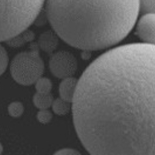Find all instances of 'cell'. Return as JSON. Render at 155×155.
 I'll return each instance as SVG.
<instances>
[{
    "label": "cell",
    "instance_id": "9",
    "mask_svg": "<svg viewBox=\"0 0 155 155\" xmlns=\"http://www.w3.org/2000/svg\"><path fill=\"white\" fill-rule=\"evenodd\" d=\"M33 101L36 107L40 110H42L48 109L52 106L54 100L51 93L43 94L36 92L33 97Z\"/></svg>",
    "mask_w": 155,
    "mask_h": 155
},
{
    "label": "cell",
    "instance_id": "12",
    "mask_svg": "<svg viewBox=\"0 0 155 155\" xmlns=\"http://www.w3.org/2000/svg\"><path fill=\"white\" fill-rule=\"evenodd\" d=\"M35 88L37 92L49 94L52 90V85L51 80L46 78H39L35 83Z\"/></svg>",
    "mask_w": 155,
    "mask_h": 155
},
{
    "label": "cell",
    "instance_id": "1",
    "mask_svg": "<svg viewBox=\"0 0 155 155\" xmlns=\"http://www.w3.org/2000/svg\"><path fill=\"white\" fill-rule=\"evenodd\" d=\"M78 138L91 155H155V45L134 43L95 59L72 103Z\"/></svg>",
    "mask_w": 155,
    "mask_h": 155
},
{
    "label": "cell",
    "instance_id": "17",
    "mask_svg": "<svg viewBox=\"0 0 155 155\" xmlns=\"http://www.w3.org/2000/svg\"><path fill=\"white\" fill-rule=\"evenodd\" d=\"M55 155H78L80 153L76 150L71 148H64L58 150L55 153Z\"/></svg>",
    "mask_w": 155,
    "mask_h": 155
},
{
    "label": "cell",
    "instance_id": "10",
    "mask_svg": "<svg viewBox=\"0 0 155 155\" xmlns=\"http://www.w3.org/2000/svg\"><path fill=\"white\" fill-rule=\"evenodd\" d=\"M35 38L34 34L31 31H24L18 35L8 40L7 44L11 47L14 48H17L21 47L26 42H30L32 41Z\"/></svg>",
    "mask_w": 155,
    "mask_h": 155
},
{
    "label": "cell",
    "instance_id": "4",
    "mask_svg": "<svg viewBox=\"0 0 155 155\" xmlns=\"http://www.w3.org/2000/svg\"><path fill=\"white\" fill-rule=\"evenodd\" d=\"M10 71L12 78L19 84L30 85L35 83L44 71L38 45L33 43L29 51L16 55L11 62Z\"/></svg>",
    "mask_w": 155,
    "mask_h": 155
},
{
    "label": "cell",
    "instance_id": "13",
    "mask_svg": "<svg viewBox=\"0 0 155 155\" xmlns=\"http://www.w3.org/2000/svg\"><path fill=\"white\" fill-rule=\"evenodd\" d=\"M140 12L142 15L155 14V0H140Z\"/></svg>",
    "mask_w": 155,
    "mask_h": 155
},
{
    "label": "cell",
    "instance_id": "3",
    "mask_svg": "<svg viewBox=\"0 0 155 155\" xmlns=\"http://www.w3.org/2000/svg\"><path fill=\"white\" fill-rule=\"evenodd\" d=\"M46 0H1V41H7L35 21Z\"/></svg>",
    "mask_w": 155,
    "mask_h": 155
},
{
    "label": "cell",
    "instance_id": "7",
    "mask_svg": "<svg viewBox=\"0 0 155 155\" xmlns=\"http://www.w3.org/2000/svg\"><path fill=\"white\" fill-rule=\"evenodd\" d=\"M78 81L73 77L65 78L59 85L60 97L64 100L73 103L78 87Z\"/></svg>",
    "mask_w": 155,
    "mask_h": 155
},
{
    "label": "cell",
    "instance_id": "2",
    "mask_svg": "<svg viewBox=\"0 0 155 155\" xmlns=\"http://www.w3.org/2000/svg\"><path fill=\"white\" fill-rule=\"evenodd\" d=\"M46 13L58 35L83 51L110 47L134 28L140 0H46Z\"/></svg>",
    "mask_w": 155,
    "mask_h": 155
},
{
    "label": "cell",
    "instance_id": "6",
    "mask_svg": "<svg viewBox=\"0 0 155 155\" xmlns=\"http://www.w3.org/2000/svg\"><path fill=\"white\" fill-rule=\"evenodd\" d=\"M136 31L145 43L155 45V14L142 15L137 23Z\"/></svg>",
    "mask_w": 155,
    "mask_h": 155
},
{
    "label": "cell",
    "instance_id": "14",
    "mask_svg": "<svg viewBox=\"0 0 155 155\" xmlns=\"http://www.w3.org/2000/svg\"><path fill=\"white\" fill-rule=\"evenodd\" d=\"M9 114L13 117H19L23 113L24 107L19 102H14L8 107Z\"/></svg>",
    "mask_w": 155,
    "mask_h": 155
},
{
    "label": "cell",
    "instance_id": "15",
    "mask_svg": "<svg viewBox=\"0 0 155 155\" xmlns=\"http://www.w3.org/2000/svg\"><path fill=\"white\" fill-rule=\"evenodd\" d=\"M0 52V73L2 74L7 68L9 59L7 52L2 46L1 47Z\"/></svg>",
    "mask_w": 155,
    "mask_h": 155
},
{
    "label": "cell",
    "instance_id": "16",
    "mask_svg": "<svg viewBox=\"0 0 155 155\" xmlns=\"http://www.w3.org/2000/svg\"><path fill=\"white\" fill-rule=\"evenodd\" d=\"M37 117L40 123L46 124L49 123L52 120V114L48 109H42L38 112Z\"/></svg>",
    "mask_w": 155,
    "mask_h": 155
},
{
    "label": "cell",
    "instance_id": "11",
    "mask_svg": "<svg viewBox=\"0 0 155 155\" xmlns=\"http://www.w3.org/2000/svg\"><path fill=\"white\" fill-rule=\"evenodd\" d=\"M71 102L60 97L54 101L52 108L55 114L59 116H64L69 112L71 109Z\"/></svg>",
    "mask_w": 155,
    "mask_h": 155
},
{
    "label": "cell",
    "instance_id": "5",
    "mask_svg": "<svg viewBox=\"0 0 155 155\" xmlns=\"http://www.w3.org/2000/svg\"><path fill=\"white\" fill-rule=\"evenodd\" d=\"M52 73L58 78L64 79L73 77L78 69L75 57L68 51H61L53 54L49 62Z\"/></svg>",
    "mask_w": 155,
    "mask_h": 155
},
{
    "label": "cell",
    "instance_id": "8",
    "mask_svg": "<svg viewBox=\"0 0 155 155\" xmlns=\"http://www.w3.org/2000/svg\"><path fill=\"white\" fill-rule=\"evenodd\" d=\"M57 35V33L55 34L50 31L44 33L39 38L38 44L39 48L47 53H52L57 48L58 44Z\"/></svg>",
    "mask_w": 155,
    "mask_h": 155
}]
</instances>
